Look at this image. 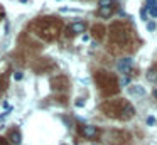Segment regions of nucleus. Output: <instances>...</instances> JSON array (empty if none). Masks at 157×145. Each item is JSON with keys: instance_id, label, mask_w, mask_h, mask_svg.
<instances>
[{"instance_id": "24", "label": "nucleus", "mask_w": 157, "mask_h": 145, "mask_svg": "<svg viewBox=\"0 0 157 145\" xmlns=\"http://www.w3.org/2000/svg\"><path fill=\"white\" fill-rule=\"evenodd\" d=\"M95 145H96V143H95Z\"/></svg>"}, {"instance_id": "16", "label": "nucleus", "mask_w": 157, "mask_h": 145, "mask_svg": "<svg viewBox=\"0 0 157 145\" xmlns=\"http://www.w3.org/2000/svg\"><path fill=\"white\" fill-rule=\"evenodd\" d=\"M14 78H15V79H17V81H21V79H22V78H24V74H22V73H21V71H17V73H15V74H14Z\"/></svg>"}, {"instance_id": "2", "label": "nucleus", "mask_w": 157, "mask_h": 145, "mask_svg": "<svg viewBox=\"0 0 157 145\" xmlns=\"http://www.w3.org/2000/svg\"><path fill=\"white\" fill-rule=\"evenodd\" d=\"M32 27L36 29L37 36H41L46 40H54L58 37L59 30H61V22L56 20L54 17H42L37 22L32 24Z\"/></svg>"}, {"instance_id": "1", "label": "nucleus", "mask_w": 157, "mask_h": 145, "mask_svg": "<svg viewBox=\"0 0 157 145\" xmlns=\"http://www.w3.org/2000/svg\"><path fill=\"white\" fill-rule=\"evenodd\" d=\"M101 111L110 118H118V120H128L135 115V108L128 103V101L122 100V98H115V100H106L101 105Z\"/></svg>"}, {"instance_id": "9", "label": "nucleus", "mask_w": 157, "mask_h": 145, "mask_svg": "<svg viewBox=\"0 0 157 145\" xmlns=\"http://www.w3.org/2000/svg\"><path fill=\"white\" fill-rule=\"evenodd\" d=\"M105 32H106V29L103 27V24H95V25L91 27V36L96 37V39H103V37H105Z\"/></svg>"}, {"instance_id": "5", "label": "nucleus", "mask_w": 157, "mask_h": 145, "mask_svg": "<svg viewBox=\"0 0 157 145\" xmlns=\"http://www.w3.org/2000/svg\"><path fill=\"white\" fill-rule=\"evenodd\" d=\"M115 10V0H101L100 2V9H98V15L103 19H108Z\"/></svg>"}, {"instance_id": "23", "label": "nucleus", "mask_w": 157, "mask_h": 145, "mask_svg": "<svg viewBox=\"0 0 157 145\" xmlns=\"http://www.w3.org/2000/svg\"><path fill=\"white\" fill-rule=\"evenodd\" d=\"M154 94H155V98H157V88H155V91H154Z\"/></svg>"}, {"instance_id": "20", "label": "nucleus", "mask_w": 157, "mask_h": 145, "mask_svg": "<svg viewBox=\"0 0 157 145\" xmlns=\"http://www.w3.org/2000/svg\"><path fill=\"white\" fill-rule=\"evenodd\" d=\"M0 145H9V142H7V140H4V138L0 137Z\"/></svg>"}, {"instance_id": "13", "label": "nucleus", "mask_w": 157, "mask_h": 145, "mask_svg": "<svg viewBox=\"0 0 157 145\" xmlns=\"http://www.w3.org/2000/svg\"><path fill=\"white\" fill-rule=\"evenodd\" d=\"M9 140H10L14 145H19V143H21L22 137H21V133H19V130H12L10 133H9Z\"/></svg>"}, {"instance_id": "14", "label": "nucleus", "mask_w": 157, "mask_h": 145, "mask_svg": "<svg viewBox=\"0 0 157 145\" xmlns=\"http://www.w3.org/2000/svg\"><path fill=\"white\" fill-rule=\"evenodd\" d=\"M85 24L83 22H75L71 27H69V30H71V34H79V32H85Z\"/></svg>"}, {"instance_id": "19", "label": "nucleus", "mask_w": 157, "mask_h": 145, "mask_svg": "<svg viewBox=\"0 0 157 145\" xmlns=\"http://www.w3.org/2000/svg\"><path fill=\"white\" fill-rule=\"evenodd\" d=\"M147 123H149V125H154V123H155V120H154L152 116H149V118H147Z\"/></svg>"}, {"instance_id": "11", "label": "nucleus", "mask_w": 157, "mask_h": 145, "mask_svg": "<svg viewBox=\"0 0 157 145\" xmlns=\"http://www.w3.org/2000/svg\"><path fill=\"white\" fill-rule=\"evenodd\" d=\"M128 94H130V96H144V94H145V88L140 86V84L130 86L128 88Z\"/></svg>"}, {"instance_id": "17", "label": "nucleus", "mask_w": 157, "mask_h": 145, "mask_svg": "<svg viewBox=\"0 0 157 145\" xmlns=\"http://www.w3.org/2000/svg\"><path fill=\"white\" fill-rule=\"evenodd\" d=\"M147 13H149V12H147V9H142V10H140V15H142L144 20H147Z\"/></svg>"}, {"instance_id": "8", "label": "nucleus", "mask_w": 157, "mask_h": 145, "mask_svg": "<svg viewBox=\"0 0 157 145\" xmlns=\"http://www.w3.org/2000/svg\"><path fill=\"white\" fill-rule=\"evenodd\" d=\"M51 86H52V90H66L68 88V79L64 76H58L51 81Z\"/></svg>"}, {"instance_id": "3", "label": "nucleus", "mask_w": 157, "mask_h": 145, "mask_svg": "<svg viewBox=\"0 0 157 145\" xmlns=\"http://www.w3.org/2000/svg\"><path fill=\"white\" fill-rule=\"evenodd\" d=\"M95 81L98 84L100 91H101L105 96H110V94H115L118 91V81H117L115 74L108 73V71H98L95 74Z\"/></svg>"}, {"instance_id": "22", "label": "nucleus", "mask_w": 157, "mask_h": 145, "mask_svg": "<svg viewBox=\"0 0 157 145\" xmlns=\"http://www.w3.org/2000/svg\"><path fill=\"white\" fill-rule=\"evenodd\" d=\"M4 17V10H2V7H0V19Z\"/></svg>"}, {"instance_id": "10", "label": "nucleus", "mask_w": 157, "mask_h": 145, "mask_svg": "<svg viewBox=\"0 0 157 145\" xmlns=\"http://www.w3.org/2000/svg\"><path fill=\"white\" fill-rule=\"evenodd\" d=\"M132 64H133L132 57H123L122 61H118L117 67H118V71H122V73H127V71L130 69V66H132Z\"/></svg>"}, {"instance_id": "6", "label": "nucleus", "mask_w": 157, "mask_h": 145, "mask_svg": "<svg viewBox=\"0 0 157 145\" xmlns=\"http://www.w3.org/2000/svg\"><path fill=\"white\" fill-rule=\"evenodd\" d=\"M106 138L110 140V143L112 145H123L125 143V140H128V135L125 133V132H108L106 133Z\"/></svg>"}, {"instance_id": "15", "label": "nucleus", "mask_w": 157, "mask_h": 145, "mask_svg": "<svg viewBox=\"0 0 157 145\" xmlns=\"http://www.w3.org/2000/svg\"><path fill=\"white\" fill-rule=\"evenodd\" d=\"M4 110H5V115H9L12 111V105H9L7 101H4Z\"/></svg>"}, {"instance_id": "18", "label": "nucleus", "mask_w": 157, "mask_h": 145, "mask_svg": "<svg viewBox=\"0 0 157 145\" xmlns=\"http://www.w3.org/2000/svg\"><path fill=\"white\" fill-rule=\"evenodd\" d=\"M76 106H78V108H81V106H85V101H83V100H81V98H79V100H78V101H76Z\"/></svg>"}, {"instance_id": "7", "label": "nucleus", "mask_w": 157, "mask_h": 145, "mask_svg": "<svg viewBox=\"0 0 157 145\" xmlns=\"http://www.w3.org/2000/svg\"><path fill=\"white\" fill-rule=\"evenodd\" d=\"M79 133L86 138H96L98 137V128L93 127V125H83V127H79Z\"/></svg>"}, {"instance_id": "12", "label": "nucleus", "mask_w": 157, "mask_h": 145, "mask_svg": "<svg viewBox=\"0 0 157 145\" xmlns=\"http://www.w3.org/2000/svg\"><path fill=\"white\" fill-rule=\"evenodd\" d=\"M145 9L152 17H157V0H147L145 2Z\"/></svg>"}, {"instance_id": "21", "label": "nucleus", "mask_w": 157, "mask_h": 145, "mask_svg": "<svg viewBox=\"0 0 157 145\" xmlns=\"http://www.w3.org/2000/svg\"><path fill=\"white\" fill-rule=\"evenodd\" d=\"M147 27H149V30H154V29H155V24H149Z\"/></svg>"}, {"instance_id": "4", "label": "nucleus", "mask_w": 157, "mask_h": 145, "mask_svg": "<svg viewBox=\"0 0 157 145\" xmlns=\"http://www.w3.org/2000/svg\"><path fill=\"white\" fill-rule=\"evenodd\" d=\"M110 37L117 44H127L130 39V27L125 22H113L110 25Z\"/></svg>"}]
</instances>
